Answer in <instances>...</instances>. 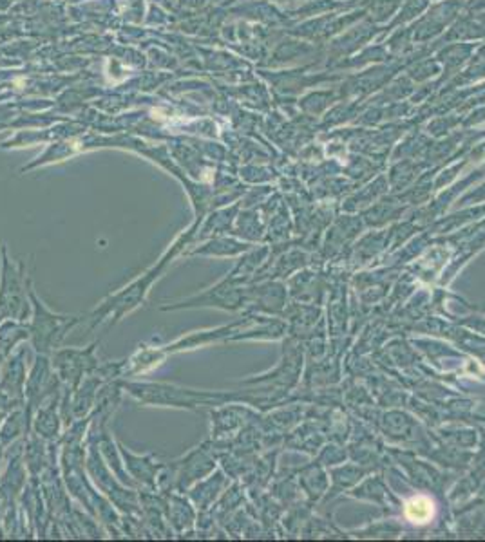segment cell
I'll return each instance as SVG.
<instances>
[{"label": "cell", "instance_id": "cell-9", "mask_svg": "<svg viewBox=\"0 0 485 542\" xmlns=\"http://www.w3.org/2000/svg\"><path fill=\"white\" fill-rule=\"evenodd\" d=\"M29 338V328L26 322L4 320L0 322V358L11 355L20 342Z\"/></svg>", "mask_w": 485, "mask_h": 542}, {"label": "cell", "instance_id": "cell-2", "mask_svg": "<svg viewBox=\"0 0 485 542\" xmlns=\"http://www.w3.org/2000/svg\"><path fill=\"white\" fill-rule=\"evenodd\" d=\"M29 301H31V316H29L28 328L36 355H53L62 345L63 338L82 320H86V316L60 315L51 311L35 293L33 282H29Z\"/></svg>", "mask_w": 485, "mask_h": 542}, {"label": "cell", "instance_id": "cell-3", "mask_svg": "<svg viewBox=\"0 0 485 542\" xmlns=\"http://www.w3.org/2000/svg\"><path fill=\"white\" fill-rule=\"evenodd\" d=\"M29 278L26 277V264L8 257L6 246H2V271H0V322L19 320L26 322L31 316L29 301Z\"/></svg>", "mask_w": 485, "mask_h": 542}, {"label": "cell", "instance_id": "cell-6", "mask_svg": "<svg viewBox=\"0 0 485 542\" xmlns=\"http://www.w3.org/2000/svg\"><path fill=\"white\" fill-rule=\"evenodd\" d=\"M26 380L28 376L24 369L22 351H19L6 362L4 369L0 372V392L8 398H22Z\"/></svg>", "mask_w": 485, "mask_h": 542}, {"label": "cell", "instance_id": "cell-10", "mask_svg": "<svg viewBox=\"0 0 485 542\" xmlns=\"http://www.w3.org/2000/svg\"><path fill=\"white\" fill-rule=\"evenodd\" d=\"M434 515V506L433 501L429 497H413L411 501H407L406 504V517L415 524H426L433 519Z\"/></svg>", "mask_w": 485, "mask_h": 542}, {"label": "cell", "instance_id": "cell-4", "mask_svg": "<svg viewBox=\"0 0 485 542\" xmlns=\"http://www.w3.org/2000/svg\"><path fill=\"white\" fill-rule=\"evenodd\" d=\"M98 342H93L91 345L83 349L67 348V349H56L51 355V365L55 375L62 383H66L67 390H73L80 385L87 375L98 369V360H96V348Z\"/></svg>", "mask_w": 485, "mask_h": 542}, {"label": "cell", "instance_id": "cell-1", "mask_svg": "<svg viewBox=\"0 0 485 542\" xmlns=\"http://www.w3.org/2000/svg\"><path fill=\"white\" fill-rule=\"evenodd\" d=\"M190 235L192 231L181 234L180 237L174 241V244L165 251L163 257H161L160 261H158L156 264L149 269V271H147V273H143L140 278L133 281L129 286L120 289V291L109 295L102 304L96 306V309L87 316V318L91 320V328H89L91 331L98 328V325L102 324V322H106V320H109V325L118 324L123 316L129 315V313L134 311L138 306L143 304V301L147 298V295H149L150 291V286H153L154 282H156L158 278L165 273V271H167L168 264H170V262H173L174 259L181 254V250L185 248V244H187V241L190 239Z\"/></svg>", "mask_w": 485, "mask_h": 542}, {"label": "cell", "instance_id": "cell-8", "mask_svg": "<svg viewBox=\"0 0 485 542\" xmlns=\"http://www.w3.org/2000/svg\"><path fill=\"white\" fill-rule=\"evenodd\" d=\"M56 398L55 394L49 396L42 405L36 409L35 417V430L39 436L46 437V439H55L58 436L60 430V419L56 416Z\"/></svg>", "mask_w": 485, "mask_h": 542}, {"label": "cell", "instance_id": "cell-7", "mask_svg": "<svg viewBox=\"0 0 485 542\" xmlns=\"http://www.w3.org/2000/svg\"><path fill=\"white\" fill-rule=\"evenodd\" d=\"M120 452L121 456H123V459H126L127 470H129V474L134 479L141 481V483L147 484V486H156L158 470H160L161 467L153 463V457L134 456V454H131L123 445H120Z\"/></svg>", "mask_w": 485, "mask_h": 542}, {"label": "cell", "instance_id": "cell-5", "mask_svg": "<svg viewBox=\"0 0 485 542\" xmlns=\"http://www.w3.org/2000/svg\"><path fill=\"white\" fill-rule=\"evenodd\" d=\"M56 382H58V376L53 371L51 360L47 358L46 355L36 356L35 365H33L28 380H26V389H24V396L28 400V409H26L28 425L33 422L35 409H39L49 396L55 394Z\"/></svg>", "mask_w": 485, "mask_h": 542}]
</instances>
